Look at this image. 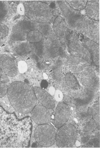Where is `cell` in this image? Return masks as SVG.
<instances>
[{"label": "cell", "instance_id": "ba28073f", "mask_svg": "<svg viewBox=\"0 0 100 148\" xmlns=\"http://www.w3.org/2000/svg\"><path fill=\"white\" fill-rule=\"evenodd\" d=\"M70 110L68 106L64 103L58 105L55 112L54 123L58 128H60L67 122L70 116Z\"/></svg>", "mask_w": 100, "mask_h": 148}, {"label": "cell", "instance_id": "ffe728a7", "mask_svg": "<svg viewBox=\"0 0 100 148\" xmlns=\"http://www.w3.org/2000/svg\"><path fill=\"white\" fill-rule=\"evenodd\" d=\"M56 98L57 100L60 101L63 99V95L61 92L57 91L56 94Z\"/></svg>", "mask_w": 100, "mask_h": 148}, {"label": "cell", "instance_id": "6da1fadb", "mask_svg": "<svg viewBox=\"0 0 100 148\" xmlns=\"http://www.w3.org/2000/svg\"><path fill=\"white\" fill-rule=\"evenodd\" d=\"M32 129L30 117L19 119L0 107V147H29Z\"/></svg>", "mask_w": 100, "mask_h": 148}, {"label": "cell", "instance_id": "277c9868", "mask_svg": "<svg viewBox=\"0 0 100 148\" xmlns=\"http://www.w3.org/2000/svg\"><path fill=\"white\" fill-rule=\"evenodd\" d=\"M25 14L31 20L39 23H48L53 16L48 5L37 1L29 2L23 4Z\"/></svg>", "mask_w": 100, "mask_h": 148}, {"label": "cell", "instance_id": "e0dca14e", "mask_svg": "<svg viewBox=\"0 0 100 148\" xmlns=\"http://www.w3.org/2000/svg\"><path fill=\"white\" fill-rule=\"evenodd\" d=\"M8 29L6 26L0 23V38H3L7 35Z\"/></svg>", "mask_w": 100, "mask_h": 148}, {"label": "cell", "instance_id": "8fae6325", "mask_svg": "<svg viewBox=\"0 0 100 148\" xmlns=\"http://www.w3.org/2000/svg\"><path fill=\"white\" fill-rule=\"evenodd\" d=\"M99 1H88L87 4L86 12L89 16L94 20L99 19Z\"/></svg>", "mask_w": 100, "mask_h": 148}, {"label": "cell", "instance_id": "5b68a950", "mask_svg": "<svg viewBox=\"0 0 100 148\" xmlns=\"http://www.w3.org/2000/svg\"><path fill=\"white\" fill-rule=\"evenodd\" d=\"M77 131L74 126L66 124L60 127L56 134V141L59 147H69L74 144Z\"/></svg>", "mask_w": 100, "mask_h": 148}, {"label": "cell", "instance_id": "ac0fdd59", "mask_svg": "<svg viewBox=\"0 0 100 148\" xmlns=\"http://www.w3.org/2000/svg\"><path fill=\"white\" fill-rule=\"evenodd\" d=\"M17 10L19 14L21 15L25 14V8L24 5L22 3L18 4L17 7Z\"/></svg>", "mask_w": 100, "mask_h": 148}, {"label": "cell", "instance_id": "30bf717a", "mask_svg": "<svg viewBox=\"0 0 100 148\" xmlns=\"http://www.w3.org/2000/svg\"><path fill=\"white\" fill-rule=\"evenodd\" d=\"M37 99L42 106L47 109H52L55 107V103L53 98L47 92L39 87L33 88Z\"/></svg>", "mask_w": 100, "mask_h": 148}, {"label": "cell", "instance_id": "603a6c76", "mask_svg": "<svg viewBox=\"0 0 100 148\" xmlns=\"http://www.w3.org/2000/svg\"><path fill=\"white\" fill-rule=\"evenodd\" d=\"M2 70L1 69V68H0V78H1V76L2 75Z\"/></svg>", "mask_w": 100, "mask_h": 148}, {"label": "cell", "instance_id": "7a4b0ae2", "mask_svg": "<svg viewBox=\"0 0 100 148\" xmlns=\"http://www.w3.org/2000/svg\"><path fill=\"white\" fill-rule=\"evenodd\" d=\"M7 95L12 106L18 112H30L35 106L37 99L33 89L28 84L14 82L8 88Z\"/></svg>", "mask_w": 100, "mask_h": 148}, {"label": "cell", "instance_id": "2e32d148", "mask_svg": "<svg viewBox=\"0 0 100 148\" xmlns=\"http://www.w3.org/2000/svg\"><path fill=\"white\" fill-rule=\"evenodd\" d=\"M18 68L20 73H24L27 70V63L24 61H20L18 63Z\"/></svg>", "mask_w": 100, "mask_h": 148}, {"label": "cell", "instance_id": "7c38bea8", "mask_svg": "<svg viewBox=\"0 0 100 148\" xmlns=\"http://www.w3.org/2000/svg\"><path fill=\"white\" fill-rule=\"evenodd\" d=\"M10 12V5L9 1H0V22L7 17Z\"/></svg>", "mask_w": 100, "mask_h": 148}, {"label": "cell", "instance_id": "3957f363", "mask_svg": "<svg viewBox=\"0 0 100 148\" xmlns=\"http://www.w3.org/2000/svg\"><path fill=\"white\" fill-rule=\"evenodd\" d=\"M60 8L69 28L73 31L86 34L89 36L99 35V25L97 21L73 9L66 2L59 1Z\"/></svg>", "mask_w": 100, "mask_h": 148}, {"label": "cell", "instance_id": "9c48e42d", "mask_svg": "<svg viewBox=\"0 0 100 148\" xmlns=\"http://www.w3.org/2000/svg\"><path fill=\"white\" fill-rule=\"evenodd\" d=\"M0 68L6 75L12 77H14L18 73L14 60L7 55H0Z\"/></svg>", "mask_w": 100, "mask_h": 148}, {"label": "cell", "instance_id": "8992f818", "mask_svg": "<svg viewBox=\"0 0 100 148\" xmlns=\"http://www.w3.org/2000/svg\"><path fill=\"white\" fill-rule=\"evenodd\" d=\"M34 136L37 142L43 147L51 146L56 141V131L52 126L47 124L38 126L35 129Z\"/></svg>", "mask_w": 100, "mask_h": 148}, {"label": "cell", "instance_id": "52a82bcc", "mask_svg": "<svg viewBox=\"0 0 100 148\" xmlns=\"http://www.w3.org/2000/svg\"><path fill=\"white\" fill-rule=\"evenodd\" d=\"M31 112L33 119L39 125L47 124L51 121L50 114L47 108L43 106L36 105Z\"/></svg>", "mask_w": 100, "mask_h": 148}, {"label": "cell", "instance_id": "4fadbf2b", "mask_svg": "<svg viewBox=\"0 0 100 148\" xmlns=\"http://www.w3.org/2000/svg\"><path fill=\"white\" fill-rule=\"evenodd\" d=\"M26 42L16 43L14 46V51L18 55L22 56L27 54L29 50L30 47Z\"/></svg>", "mask_w": 100, "mask_h": 148}, {"label": "cell", "instance_id": "7402d4cb", "mask_svg": "<svg viewBox=\"0 0 100 148\" xmlns=\"http://www.w3.org/2000/svg\"><path fill=\"white\" fill-rule=\"evenodd\" d=\"M48 86V83L46 80H43L41 83V87L42 88H46Z\"/></svg>", "mask_w": 100, "mask_h": 148}, {"label": "cell", "instance_id": "d6986e66", "mask_svg": "<svg viewBox=\"0 0 100 148\" xmlns=\"http://www.w3.org/2000/svg\"><path fill=\"white\" fill-rule=\"evenodd\" d=\"M0 80L2 82L5 83L8 82L9 81L7 75L5 73L2 74L1 77L0 78Z\"/></svg>", "mask_w": 100, "mask_h": 148}, {"label": "cell", "instance_id": "9a60e30c", "mask_svg": "<svg viewBox=\"0 0 100 148\" xmlns=\"http://www.w3.org/2000/svg\"><path fill=\"white\" fill-rule=\"evenodd\" d=\"M8 87L5 83L0 82V97H4L7 93Z\"/></svg>", "mask_w": 100, "mask_h": 148}, {"label": "cell", "instance_id": "44dd1931", "mask_svg": "<svg viewBox=\"0 0 100 148\" xmlns=\"http://www.w3.org/2000/svg\"><path fill=\"white\" fill-rule=\"evenodd\" d=\"M63 101L65 104L68 105L70 104L71 100L70 97L67 96H65L63 98Z\"/></svg>", "mask_w": 100, "mask_h": 148}, {"label": "cell", "instance_id": "5bb4252c", "mask_svg": "<svg viewBox=\"0 0 100 148\" xmlns=\"http://www.w3.org/2000/svg\"><path fill=\"white\" fill-rule=\"evenodd\" d=\"M65 81L67 85L71 88L77 90L80 88V85L75 77L70 73H68L65 75Z\"/></svg>", "mask_w": 100, "mask_h": 148}]
</instances>
